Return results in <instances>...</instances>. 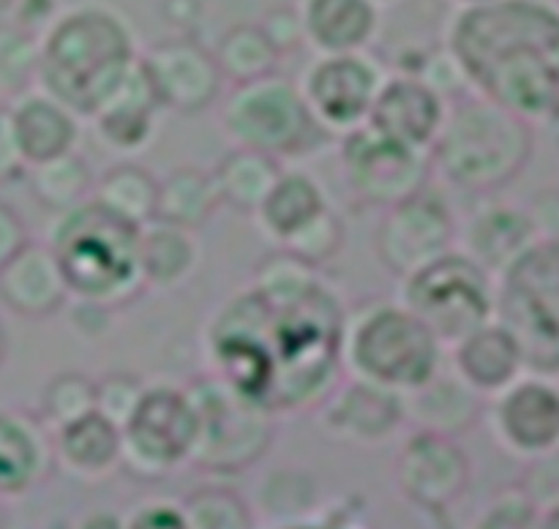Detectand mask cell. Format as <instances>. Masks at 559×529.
Segmentation results:
<instances>
[{"mask_svg":"<svg viewBox=\"0 0 559 529\" xmlns=\"http://www.w3.org/2000/svg\"><path fill=\"white\" fill-rule=\"evenodd\" d=\"M338 161L349 196L366 207H388L429 189L431 153L391 140L369 123L338 140Z\"/></svg>","mask_w":559,"mask_h":529,"instance_id":"11","label":"cell"},{"mask_svg":"<svg viewBox=\"0 0 559 529\" xmlns=\"http://www.w3.org/2000/svg\"><path fill=\"white\" fill-rule=\"evenodd\" d=\"M91 412H96V380H91L82 371H63L47 382L41 393L38 418L47 425L49 434Z\"/></svg>","mask_w":559,"mask_h":529,"instance_id":"38","label":"cell"},{"mask_svg":"<svg viewBox=\"0 0 559 529\" xmlns=\"http://www.w3.org/2000/svg\"><path fill=\"white\" fill-rule=\"evenodd\" d=\"M189 529H257V513L243 494L227 485H202L183 502Z\"/></svg>","mask_w":559,"mask_h":529,"instance_id":"37","label":"cell"},{"mask_svg":"<svg viewBox=\"0 0 559 529\" xmlns=\"http://www.w3.org/2000/svg\"><path fill=\"white\" fill-rule=\"evenodd\" d=\"M200 256L194 229L175 227L158 218L140 227V267L147 289L180 287L194 276Z\"/></svg>","mask_w":559,"mask_h":529,"instance_id":"29","label":"cell"},{"mask_svg":"<svg viewBox=\"0 0 559 529\" xmlns=\"http://www.w3.org/2000/svg\"><path fill=\"white\" fill-rule=\"evenodd\" d=\"M91 196L98 205L112 211L115 216L142 227V224L156 218L158 180L140 164L123 161L118 167H109L98 180H93Z\"/></svg>","mask_w":559,"mask_h":529,"instance_id":"34","label":"cell"},{"mask_svg":"<svg viewBox=\"0 0 559 529\" xmlns=\"http://www.w3.org/2000/svg\"><path fill=\"white\" fill-rule=\"evenodd\" d=\"M27 243H31V235H27L25 218L9 202L0 200V267Z\"/></svg>","mask_w":559,"mask_h":529,"instance_id":"50","label":"cell"},{"mask_svg":"<svg viewBox=\"0 0 559 529\" xmlns=\"http://www.w3.org/2000/svg\"><path fill=\"white\" fill-rule=\"evenodd\" d=\"M448 104L451 101L431 91L424 80L393 71L377 93L369 125L415 151L431 153V145L445 123Z\"/></svg>","mask_w":559,"mask_h":529,"instance_id":"19","label":"cell"},{"mask_svg":"<svg viewBox=\"0 0 559 529\" xmlns=\"http://www.w3.org/2000/svg\"><path fill=\"white\" fill-rule=\"evenodd\" d=\"M317 412L320 425L333 440L355 447L385 445L407 423L402 393L353 376H344Z\"/></svg>","mask_w":559,"mask_h":529,"instance_id":"18","label":"cell"},{"mask_svg":"<svg viewBox=\"0 0 559 529\" xmlns=\"http://www.w3.org/2000/svg\"><path fill=\"white\" fill-rule=\"evenodd\" d=\"M317 281H322L320 267L309 265V262L295 256L293 251L282 249V245L267 256H262L254 265V276H251V287L271 294L304 292V289L314 287Z\"/></svg>","mask_w":559,"mask_h":529,"instance_id":"41","label":"cell"},{"mask_svg":"<svg viewBox=\"0 0 559 529\" xmlns=\"http://www.w3.org/2000/svg\"><path fill=\"white\" fill-rule=\"evenodd\" d=\"M322 505L320 483L311 472L298 467L271 469L254 489V513L273 527H300Z\"/></svg>","mask_w":559,"mask_h":529,"instance_id":"32","label":"cell"},{"mask_svg":"<svg viewBox=\"0 0 559 529\" xmlns=\"http://www.w3.org/2000/svg\"><path fill=\"white\" fill-rule=\"evenodd\" d=\"M14 5V0H0V11H9Z\"/></svg>","mask_w":559,"mask_h":529,"instance_id":"56","label":"cell"},{"mask_svg":"<svg viewBox=\"0 0 559 529\" xmlns=\"http://www.w3.org/2000/svg\"><path fill=\"white\" fill-rule=\"evenodd\" d=\"M385 76V69L366 52L317 55L300 74L298 87L317 123L333 140H342L369 123Z\"/></svg>","mask_w":559,"mask_h":529,"instance_id":"13","label":"cell"},{"mask_svg":"<svg viewBox=\"0 0 559 529\" xmlns=\"http://www.w3.org/2000/svg\"><path fill=\"white\" fill-rule=\"evenodd\" d=\"M69 529H126V516L107 510V507H96L71 521Z\"/></svg>","mask_w":559,"mask_h":529,"instance_id":"52","label":"cell"},{"mask_svg":"<svg viewBox=\"0 0 559 529\" xmlns=\"http://www.w3.org/2000/svg\"><path fill=\"white\" fill-rule=\"evenodd\" d=\"M298 11L306 44L317 55L366 52L380 25L371 0H300Z\"/></svg>","mask_w":559,"mask_h":529,"instance_id":"26","label":"cell"},{"mask_svg":"<svg viewBox=\"0 0 559 529\" xmlns=\"http://www.w3.org/2000/svg\"><path fill=\"white\" fill-rule=\"evenodd\" d=\"M222 129L235 147L295 161L320 153L333 140L314 120L298 80L273 74L235 85L222 101Z\"/></svg>","mask_w":559,"mask_h":529,"instance_id":"8","label":"cell"},{"mask_svg":"<svg viewBox=\"0 0 559 529\" xmlns=\"http://www.w3.org/2000/svg\"><path fill=\"white\" fill-rule=\"evenodd\" d=\"M5 527V507H3V496H0V529Z\"/></svg>","mask_w":559,"mask_h":529,"instance_id":"54","label":"cell"},{"mask_svg":"<svg viewBox=\"0 0 559 529\" xmlns=\"http://www.w3.org/2000/svg\"><path fill=\"white\" fill-rule=\"evenodd\" d=\"M344 240H347V232H344L342 216L328 205L311 221H306L298 232L289 235L282 243V249L293 251L295 256L306 260L309 265L322 267L325 262L336 260L342 254Z\"/></svg>","mask_w":559,"mask_h":529,"instance_id":"40","label":"cell"},{"mask_svg":"<svg viewBox=\"0 0 559 529\" xmlns=\"http://www.w3.org/2000/svg\"><path fill=\"white\" fill-rule=\"evenodd\" d=\"M442 352L440 338L402 300L374 298L347 311L344 376L404 396L442 369Z\"/></svg>","mask_w":559,"mask_h":529,"instance_id":"6","label":"cell"},{"mask_svg":"<svg viewBox=\"0 0 559 529\" xmlns=\"http://www.w3.org/2000/svg\"><path fill=\"white\" fill-rule=\"evenodd\" d=\"M47 245L63 270L71 298L118 311L147 289L140 267V227L115 216L93 196L55 213Z\"/></svg>","mask_w":559,"mask_h":529,"instance_id":"4","label":"cell"},{"mask_svg":"<svg viewBox=\"0 0 559 529\" xmlns=\"http://www.w3.org/2000/svg\"><path fill=\"white\" fill-rule=\"evenodd\" d=\"M218 69H222L224 80L233 85H243V82L260 80V76L273 74L278 69L282 55L273 49L267 36L262 33L260 25H235L218 38L216 49H213Z\"/></svg>","mask_w":559,"mask_h":529,"instance_id":"36","label":"cell"},{"mask_svg":"<svg viewBox=\"0 0 559 529\" xmlns=\"http://www.w3.org/2000/svg\"><path fill=\"white\" fill-rule=\"evenodd\" d=\"M25 169L27 161L22 156L20 140H16L11 109L0 104V185H9L14 180L25 178Z\"/></svg>","mask_w":559,"mask_h":529,"instance_id":"47","label":"cell"},{"mask_svg":"<svg viewBox=\"0 0 559 529\" xmlns=\"http://www.w3.org/2000/svg\"><path fill=\"white\" fill-rule=\"evenodd\" d=\"M126 529H189L180 502L147 500L126 516Z\"/></svg>","mask_w":559,"mask_h":529,"instance_id":"46","label":"cell"},{"mask_svg":"<svg viewBox=\"0 0 559 529\" xmlns=\"http://www.w3.org/2000/svg\"><path fill=\"white\" fill-rule=\"evenodd\" d=\"M282 161L265 156V153L249 151V147H233L227 156L218 161L211 178L216 185V194L222 205L233 211L254 216L271 189L282 175Z\"/></svg>","mask_w":559,"mask_h":529,"instance_id":"31","label":"cell"},{"mask_svg":"<svg viewBox=\"0 0 559 529\" xmlns=\"http://www.w3.org/2000/svg\"><path fill=\"white\" fill-rule=\"evenodd\" d=\"M69 300V284L47 243L31 240L0 267V303L25 320H47Z\"/></svg>","mask_w":559,"mask_h":529,"instance_id":"21","label":"cell"},{"mask_svg":"<svg viewBox=\"0 0 559 529\" xmlns=\"http://www.w3.org/2000/svg\"><path fill=\"white\" fill-rule=\"evenodd\" d=\"M11 11H14L16 27L41 38L47 27L58 20L60 3L58 0H14Z\"/></svg>","mask_w":559,"mask_h":529,"instance_id":"49","label":"cell"},{"mask_svg":"<svg viewBox=\"0 0 559 529\" xmlns=\"http://www.w3.org/2000/svg\"><path fill=\"white\" fill-rule=\"evenodd\" d=\"M469 456L453 436L415 431L396 456V485L407 502L442 516L467 491Z\"/></svg>","mask_w":559,"mask_h":529,"instance_id":"15","label":"cell"},{"mask_svg":"<svg viewBox=\"0 0 559 529\" xmlns=\"http://www.w3.org/2000/svg\"><path fill=\"white\" fill-rule=\"evenodd\" d=\"M484 412V396L462 376L440 369L429 382L404 393V418L415 431L453 436L469 431Z\"/></svg>","mask_w":559,"mask_h":529,"instance_id":"25","label":"cell"},{"mask_svg":"<svg viewBox=\"0 0 559 529\" xmlns=\"http://www.w3.org/2000/svg\"><path fill=\"white\" fill-rule=\"evenodd\" d=\"M491 398V431L506 450L522 458L559 450V385L551 376L527 371Z\"/></svg>","mask_w":559,"mask_h":529,"instance_id":"16","label":"cell"},{"mask_svg":"<svg viewBox=\"0 0 559 529\" xmlns=\"http://www.w3.org/2000/svg\"><path fill=\"white\" fill-rule=\"evenodd\" d=\"M197 412V447L191 467L216 478L240 474L260 464L276 440V418L240 396L218 376L186 385Z\"/></svg>","mask_w":559,"mask_h":529,"instance_id":"9","label":"cell"},{"mask_svg":"<svg viewBox=\"0 0 559 529\" xmlns=\"http://www.w3.org/2000/svg\"><path fill=\"white\" fill-rule=\"evenodd\" d=\"M55 464L80 480L109 478L123 467V436L104 414L91 412L52 434Z\"/></svg>","mask_w":559,"mask_h":529,"instance_id":"28","label":"cell"},{"mask_svg":"<svg viewBox=\"0 0 559 529\" xmlns=\"http://www.w3.org/2000/svg\"><path fill=\"white\" fill-rule=\"evenodd\" d=\"M112 314L115 311L107 309V305L74 298L69 322L80 338H85V341H102L109 333V327H112Z\"/></svg>","mask_w":559,"mask_h":529,"instance_id":"48","label":"cell"},{"mask_svg":"<svg viewBox=\"0 0 559 529\" xmlns=\"http://www.w3.org/2000/svg\"><path fill=\"white\" fill-rule=\"evenodd\" d=\"M25 178L33 200L52 213H63L80 205L93 191L91 167L74 151L31 164L25 169Z\"/></svg>","mask_w":559,"mask_h":529,"instance_id":"35","label":"cell"},{"mask_svg":"<svg viewBox=\"0 0 559 529\" xmlns=\"http://www.w3.org/2000/svg\"><path fill=\"white\" fill-rule=\"evenodd\" d=\"M325 207V191L309 172H304V169H282L276 185H273L271 194L265 196V202H262L254 216L262 235H267L273 243L282 245L289 235L298 232L306 221H311Z\"/></svg>","mask_w":559,"mask_h":529,"instance_id":"30","label":"cell"},{"mask_svg":"<svg viewBox=\"0 0 559 529\" xmlns=\"http://www.w3.org/2000/svg\"><path fill=\"white\" fill-rule=\"evenodd\" d=\"M519 491L540 510L559 505V450L527 458V469H524Z\"/></svg>","mask_w":559,"mask_h":529,"instance_id":"44","label":"cell"},{"mask_svg":"<svg viewBox=\"0 0 559 529\" xmlns=\"http://www.w3.org/2000/svg\"><path fill=\"white\" fill-rule=\"evenodd\" d=\"M533 147L527 120L464 93L448 104L445 123L431 145V167L456 189L495 194L527 169Z\"/></svg>","mask_w":559,"mask_h":529,"instance_id":"5","label":"cell"},{"mask_svg":"<svg viewBox=\"0 0 559 529\" xmlns=\"http://www.w3.org/2000/svg\"><path fill=\"white\" fill-rule=\"evenodd\" d=\"M347 311L325 278L293 294L249 284L207 322L211 374L273 418L311 412L344 380Z\"/></svg>","mask_w":559,"mask_h":529,"instance_id":"1","label":"cell"},{"mask_svg":"<svg viewBox=\"0 0 559 529\" xmlns=\"http://www.w3.org/2000/svg\"><path fill=\"white\" fill-rule=\"evenodd\" d=\"M11 118H14L16 140H20L22 156L27 167L47 158L63 156L76 147L80 140V118L69 107L52 98L49 93L25 91L22 96L11 98Z\"/></svg>","mask_w":559,"mask_h":529,"instance_id":"27","label":"cell"},{"mask_svg":"<svg viewBox=\"0 0 559 529\" xmlns=\"http://www.w3.org/2000/svg\"><path fill=\"white\" fill-rule=\"evenodd\" d=\"M123 436V467L158 480L189 467L197 447V412L186 387L147 385Z\"/></svg>","mask_w":559,"mask_h":529,"instance_id":"12","label":"cell"},{"mask_svg":"<svg viewBox=\"0 0 559 529\" xmlns=\"http://www.w3.org/2000/svg\"><path fill=\"white\" fill-rule=\"evenodd\" d=\"M445 47L467 91L530 125H559V5L489 0L459 5Z\"/></svg>","mask_w":559,"mask_h":529,"instance_id":"2","label":"cell"},{"mask_svg":"<svg viewBox=\"0 0 559 529\" xmlns=\"http://www.w3.org/2000/svg\"><path fill=\"white\" fill-rule=\"evenodd\" d=\"M495 320L519 341L530 374L559 376V235L535 238L497 273Z\"/></svg>","mask_w":559,"mask_h":529,"instance_id":"7","label":"cell"},{"mask_svg":"<svg viewBox=\"0 0 559 529\" xmlns=\"http://www.w3.org/2000/svg\"><path fill=\"white\" fill-rule=\"evenodd\" d=\"M5 352H9V336H5V327L3 322H0V365H3Z\"/></svg>","mask_w":559,"mask_h":529,"instance_id":"53","label":"cell"},{"mask_svg":"<svg viewBox=\"0 0 559 529\" xmlns=\"http://www.w3.org/2000/svg\"><path fill=\"white\" fill-rule=\"evenodd\" d=\"M459 5H478V3H489V0H456Z\"/></svg>","mask_w":559,"mask_h":529,"instance_id":"55","label":"cell"},{"mask_svg":"<svg viewBox=\"0 0 559 529\" xmlns=\"http://www.w3.org/2000/svg\"><path fill=\"white\" fill-rule=\"evenodd\" d=\"M52 434L25 409H0V496H20L52 472Z\"/></svg>","mask_w":559,"mask_h":529,"instance_id":"22","label":"cell"},{"mask_svg":"<svg viewBox=\"0 0 559 529\" xmlns=\"http://www.w3.org/2000/svg\"><path fill=\"white\" fill-rule=\"evenodd\" d=\"M399 300L440 338L445 349L495 320V276L462 249L402 278Z\"/></svg>","mask_w":559,"mask_h":529,"instance_id":"10","label":"cell"},{"mask_svg":"<svg viewBox=\"0 0 559 529\" xmlns=\"http://www.w3.org/2000/svg\"><path fill=\"white\" fill-rule=\"evenodd\" d=\"M538 238L527 207L484 205L459 224V243L484 270L497 276Z\"/></svg>","mask_w":559,"mask_h":529,"instance_id":"24","label":"cell"},{"mask_svg":"<svg viewBox=\"0 0 559 529\" xmlns=\"http://www.w3.org/2000/svg\"><path fill=\"white\" fill-rule=\"evenodd\" d=\"M451 352L453 374L462 376L484 398L497 396L511 382L527 374L522 347L508 333V327H502L497 320L486 322L484 327H478V330L464 336L459 344H453Z\"/></svg>","mask_w":559,"mask_h":529,"instance_id":"23","label":"cell"},{"mask_svg":"<svg viewBox=\"0 0 559 529\" xmlns=\"http://www.w3.org/2000/svg\"><path fill=\"white\" fill-rule=\"evenodd\" d=\"M222 200L216 194L211 172L197 167H178L158 180L156 218L186 229H202L218 211Z\"/></svg>","mask_w":559,"mask_h":529,"instance_id":"33","label":"cell"},{"mask_svg":"<svg viewBox=\"0 0 559 529\" xmlns=\"http://www.w3.org/2000/svg\"><path fill=\"white\" fill-rule=\"evenodd\" d=\"M459 243V218L437 191L420 194L382 211L377 227V256L393 276L404 278L448 254Z\"/></svg>","mask_w":559,"mask_h":529,"instance_id":"14","label":"cell"},{"mask_svg":"<svg viewBox=\"0 0 559 529\" xmlns=\"http://www.w3.org/2000/svg\"><path fill=\"white\" fill-rule=\"evenodd\" d=\"M257 25L262 27V33H265L267 41L273 44L278 55H293L306 44L300 11L293 9V5H276Z\"/></svg>","mask_w":559,"mask_h":529,"instance_id":"45","label":"cell"},{"mask_svg":"<svg viewBox=\"0 0 559 529\" xmlns=\"http://www.w3.org/2000/svg\"><path fill=\"white\" fill-rule=\"evenodd\" d=\"M473 529H540V507L522 491H506L480 510Z\"/></svg>","mask_w":559,"mask_h":529,"instance_id":"43","label":"cell"},{"mask_svg":"<svg viewBox=\"0 0 559 529\" xmlns=\"http://www.w3.org/2000/svg\"><path fill=\"white\" fill-rule=\"evenodd\" d=\"M371 3H377V5H380V3H396V0H371Z\"/></svg>","mask_w":559,"mask_h":529,"instance_id":"57","label":"cell"},{"mask_svg":"<svg viewBox=\"0 0 559 529\" xmlns=\"http://www.w3.org/2000/svg\"><path fill=\"white\" fill-rule=\"evenodd\" d=\"M145 382L126 371H112V374L96 380V412L112 420L118 429L129 423L136 404L145 396Z\"/></svg>","mask_w":559,"mask_h":529,"instance_id":"42","label":"cell"},{"mask_svg":"<svg viewBox=\"0 0 559 529\" xmlns=\"http://www.w3.org/2000/svg\"><path fill=\"white\" fill-rule=\"evenodd\" d=\"M140 58L164 109L180 115L205 112L222 93L224 76L213 49L191 33L156 41Z\"/></svg>","mask_w":559,"mask_h":529,"instance_id":"17","label":"cell"},{"mask_svg":"<svg viewBox=\"0 0 559 529\" xmlns=\"http://www.w3.org/2000/svg\"><path fill=\"white\" fill-rule=\"evenodd\" d=\"M162 16L175 31L191 33L202 20V0H162Z\"/></svg>","mask_w":559,"mask_h":529,"instance_id":"51","label":"cell"},{"mask_svg":"<svg viewBox=\"0 0 559 529\" xmlns=\"http://www.w3.org/2000/svg\"><path fill=\"white\" fill-rule=\"evenodd\" d=\"M41 38L14 22L0 25V96L16 98L38 82Z\"/></svg>","mask_w":559,"mask_h":529,"instance_id":"39","label":"cell"},{"mask_svg":"<svg viewBox=\"0 0 559 529\" xmlns=\"http://www.w3.org/2000/svg\"><path fill=\"white\" fill-rule=\"evenodd\" d=\"M129 22L107 5L60 11L41 36L38 82L76 118L91 120L140 63Z\"/></svg>","mask_w":559,"mask_h":529,"instance_id":"3","label":"cell"},{"mask_svg":"<svg viewBox=\"0 0 559 529\" xmlns=\"http://www.w3.org/2000/svg\"><path fill=\"white\" fill-rule=\"evenodd\" d=\"M164 112L158 101L156 87L151 85V76L145 74V65H134L123 85L112 93L107 104L93 115V129L98 142L115 156H140L156 142L158 136V115Z\"/></svg>","mask_w":559,"mask_h":529,"instance_id":"20","label":"cell"}]
</instances>
